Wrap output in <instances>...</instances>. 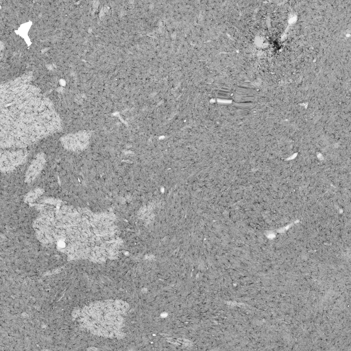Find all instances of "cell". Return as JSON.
<instances>
[{
  "mask_svg": "<svg viewBox=\"0 0 351 351\" xmlns=\"http://www.w3.org/2000/svg\"><path fill=\"white\" fill-rule=\"evenodd\" d=\"M1 93V141L6 144H29L55 130V112L36 88L12 85Z\"/></svg>",
  "mask_w": 351,
  "mask_h": 351,
  "instance_id": "cell-1",
  "label": "cell"
},
{
  "mask_svg": "<svg viewBox=\"0 0 351 351\" xmlns=\"http://www.w3.org/2000/svg\"><path fill=\"white\" fill-rule=\"evenodd\" d=\"M99 222L87 213L63 207L48 210L36 222V230L44 243L73 258H101Z\"/></svg>",
  "mask_w": 351,
  "mask_h": 351,
  "instance_id": "cell-2",
  "label": "cell"
},
{
  "mask_svg": "<svg viewBox=\"0 0 351 351\" xmlns=\"http://www.w3.org/2000/svg\"><path fill=\"white\" fill-rule=\"evenodd\" d=\"M127 308L121 302H97L82 310V324L94 334L110 337L121 329Z\"/></svg>",
  "mask_w": 351,
  "mask_h": 351,
  "instance_id": "cell-3",
  "label": "cell"
}]
</instances>
